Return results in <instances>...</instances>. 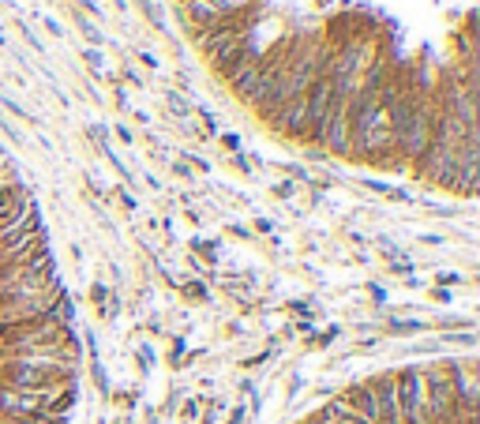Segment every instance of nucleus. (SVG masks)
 <instances>
[{"instance_id":"nucleus-1","label":"nucleus","mask_w":480,"mask_h":424,"mask_svg":"<svg viewBox=\"0 0 480 424\" xmlns=\"http://www.w3.org/2000/svg\"><path fill=\"white\" fill-rule=\"evenodd\" d=\"M72 330L64 320H31V323H0V349L8 353H26V349H42V346H72Z\"/></svg>"},{"instance_id":"nucleus-2","label":"nucleus","mask_w":480,"mask_h":424,"mask_svg":"<svg viewBox=\"0 0 480 424\" xmlns=\"http://www.w3.org/2000/svg\"><path fill=\"white\" fill-rule=\"evenodd\" d=\"M349 102L353 98H338L334 94V105H330V116L323 131H319V143L334 154H353V121H349Z\"/></svg>"},{"instance_id":"nucleus-3","label":"nucleus","mask_w":480,"mask_h":424,"mask_svg":"<svg viewBox=\"0 0 480 424\" xmlns=\"http://www.w3.org/2000/svg\"><path fill=\"white\" fill-rule=\"evenodd\" d=\"M180 8L188 11L195 31H210V26H222L233 19L236 0H180Z\"/></svg>"},{"instance_id":"nucleus-4","label":"nucleus","mask_w":480,"mask_h":424,"mask_svg":"<svg viewBox=\"0 0 480 424\" xmlns=\"http://www.w3.org/2000/svg\"><path fill=\"white\" fill-rule=\"evenodd\" d=\"M42 251H49V248H45L42 225H38V229H26V233H19V237H11V241L0 244V267H16V263L42 256Z\"/></svg>"},{"instance_id":"nucleus-5","label":"nucleus","mask_w":480,"mask_h":424,"mask_svg":"<svg viewBox=\"0 0 480 424\" xmlns=\"http://www.w3.org/2000/svg\"><path fill=\"white\" fill-rule=\"evenodd\" d=\"M330 105H334V87H330L327 75H319L308 90V139H319V131L330 116Z\"/></svg>"},{"instance_id":"nucleus-6","label":"nucleus","mask_w":480,"mask_h":424,"mask_svg":"<svg viewBox=\"0 0 480 424\" xmlns=\"http://www.w3.org/2000/svg\"><path fill=\"white\" fill-rule=\"evenodd\" d=\"M345 402L353 406V413L364 424H379V398H376V383H360L345 394Z\"/></svg>"},{"instance_id":"nucleus-7","label":"nucleus","mask_w":480,"mask_h":424,"mask_svg":"<svg viewBox=\"0 0 480 424\" xmlns=\"http://www.w3.org/2000/svg\"><path fill=\"white\" fill-rule=\"evenodd\" d=\"M26 229H38V207H34V200H26L16 214H8L4 222H0V244L11 241V237H19V233H26Z\"/></svg>"},{"instance_id":"nucleus-8","label":"nucleus","mask_w":480,"mask_h":424,"mask_svg":"<svg viewBox=\"0 0 480 424\" xmlns=\"http://www.w3.org/2000/svg\"><path fill=\"white\" fill-rule=\"evenodd\" d=\"M31 200V195L23 192V184H11V188H0V222H4L8 214H16V210Z\"/></svg>"},{"instance_id":"nucleus-9","label":"nucleus","mask_w":480,"mask_h":424,"mask_svg":"<svg viewBox=\"0 0 480 424\" xmlns=\"http://www.w3.org/2000/svg\"><path fill=\"white\" fill-rule=\"evenodd\" d=\"M8 424H68L64 417H49V413H34V417H19V420H8Z\"/></svg>"}]
</instances>
